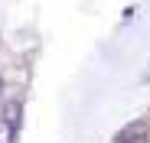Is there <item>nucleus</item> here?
I'll return each instance as SVG.
<instances>
[{
  "label": "nucleus",
  "instance_id": "obj_1",
  "mask_svg": "<svg viewBox=\"0 0 150 143\" xmlns=\"http://www.w3.org/2000/svg\"><path fill=\"white\" fill-rule=\"evenodd\" d=\"M144 137H147V124L144 121H134V124H127L117 133V143H140Z\"/></svg>",
  "mask_w": 150,
  "mask_h": 143
},
{
  "label": "nucleus",
  "instance_id": "obj_2",
  "mask_svg": "<svg viewBox=\"0 0 150 143\" xmlns=\"http://www.w3.org/2000/svg\"><path fill=\"white\" fill-rule=\"evenodd\" d=\"M13 137H16L13 121H0V143H13Z\"/></svg>",
  "mask_w": 150,
  "mask_h": 143
}]
</instances>
